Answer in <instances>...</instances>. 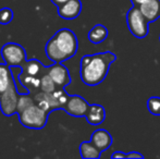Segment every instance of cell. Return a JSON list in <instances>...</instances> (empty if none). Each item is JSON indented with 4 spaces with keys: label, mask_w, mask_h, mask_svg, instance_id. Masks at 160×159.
Here are the masks:
<instances>
[{
    "label": "cell",
    "mask_w": 160,
    "mask_h": 159,
    "mask_svg": "<svg viewBox=\"0 0 160 159\" xmlns=\"http://www.w3.org/2000/svg\"><path fill=\"white\" fill-rule=\"evenodd\" d=\"M117 56L111 51L84 56L80 62V77L82 82L88 86H96L106 79L111 64Z\"/></svg>",
    "instance_id": "1"
},
{
    "label": "cell",
    "mask_w": 160,
    "mask_h": 159,
    "mask_svg": "<svg viewBox=\"0 0 160 159\" xmlns=\"http://www.w3.org/2000/svg\"><path fill=\"white\" fill-rule=\"evenodd\" d=\"M78 48V37L69 28H61L47 42L45 52L53 63H61L76 55Z\"/></svg>",
    "instance_id": "2"
},
{
    "label": "cell",
    "mask_w": 160,
    "mask_h": 159,
    "mask_svg": "<svg viewBox=\"0 0 160 159\" xmlns=\"http://www.w3.org/2000/svg\"><path fill=\"white\" fill-rule=\"evenodd\" d=\"M17 115L19 116V121L23 127L40 130L46 125L49 112L34 100L30 93H25L20 94Z\"/></svg>",
    "instance_id": "3"
},
{
    "label": "cell",
    "mask_w": 160,
    "mask_h": 159,
    "mask_svg": "<svg viewBox=\"0 0 160 159\" xmlns=\"http://www.w3.org/2000/svg\"><path fill=\"white\" fill-rule=\"evenodd\" d=\"M20 93L12 74V68L0 63V110L6 117L17 113Z\"/></svg>",
    "instance_id": "4"
},
{
    "label": "cell",
    "mask_w": 160,
    "mask_h": 159,
    "mask_svg": "<svg viewBox=\"0 0 160 159\" xmlns=\"http://www.w3.org/2000/svg\"><path fill=\"white\" fill-rule=\"evenodd\" d=\"M30 94L32 95L34 100L49 113L58 109H63V106L70 96L67 94L64 88L57 89L51 93L38 89V91L30 92Z\"/></svg>",
    "instance_id": "5"
},
{
    "label": "cell",
    "mask_w": 160,
    "mask_h": 159,
    "mask_svg": "<svg viewBox=\"0 0 160 159\" xmlns=\"http://www.w3.org/2000/svg\"><path fill=\"white\" fill-rule=\"evenodd\" d=\"M127 23L131 34L136 38L143 39L148 35V20L144 17L139 7L133 6L128 11L127 14Z\"/></svg>",
    "instance_id": "6"
},
{
    "label": "cell",
    "mask_w": 160,
    "mask_h": 159,
    "mask_svg": "<svg viewBox=\"0 0 160 159\" xmlns=\"http://www.w3.org/2000/svg\"><path fill=\"white\" fill-rule=\"evenodd\" d=\"M1 57L9 67L22 68L26 61V50L17 42H7L1 48Z\"/></svg>",
    "instance_id": "7"
},
{
    "label": "cell",
    "mask_w": 160,
    "mask_h": 159,
    "mask_svg": "<svg viewBox=\"0 0 160 159\" xmlns=\"http://www.w3.org/2000/svg\"><path fill=\"white\" fill-rule=\"evenodd\" d=\"M88 107L89 104L82 96L70 95L67 102H65V105L63 106V110L68 115L72 116V117L81 118V117H85Z\"/></svg>",
    "instance_id": "8"
},
{
    "label": "cell",
    "mask_w": 160,
    "mask_h": 159,
    "mask_svg": "<svg viewBox=\"0 0 160 159\" xmlns=\"http://www.w3.org/2000/svg\"><path fill=\"white\" fill-rule=\"evenodd\" d=\"M48 74L53 80L58 88H65L71 83L70 72L67 68L61 63H52L49 67Z\"/></svg>",
    "instance_id": "9"
},
{
    "label": "cell",
    "mask_w": 160,
    "mask_h": 159,
    "mask_svg": "<svg viewBox=\"0 0 160 159\" xmlns=\"http://www.w3.org/2000/svg\"><path fill=\"white\" fill-rule=\"evenodd\" d=\"M49 67H45L39 60L37 59H31L26 60L25 63L22 66L21 73L18 77H32L42 79L44 74L48 72Z\"/></svg>",
    "instance_id": "10"
},
{
    "label": "cell",
    "mask_w": 160,
    "mask_h": 159,
    "mask_svg": "<svg viewBox=\"0 0 160 159\" xmlns=\"http://www.w3.org/2000/svg\"><path fill=\"white\" fill-rule=\"evenodd\" d=\"M82 11L81 0H69L62 6L58 7V14L64 20H74Z\"/></svg>",
    "instance_id": "11"
},
{
    "label": "cell",
    "mask_w": 160,
    "mask_h": 159,
    "mask_svg": "<svg viewBox=\"0 0 160 159\" xmlns=\"http://www.w3.org/2000/svg\"><path fill=\"white\" fill-rule=\"evenodd\" d=\"M91 142L101 152H105L111 146L112 136L107 130L98 129L93 132L91 137Z\"/></svg>",
    "instance_id": "12"
},
{
    "label": "cell",
    "mask_w": 160,
    "mask_h": 159,
    "mask_svg": "<svg viewBox=\"0 0 160 159\" xmlns=\"http://www.w3.org/2000/svg\"><path fill=\"white\" fill-rule=\"evenodd\" d=\"M139 9L149 23L160 17V0H148L141 4Z\"/></svg>",
    "instance_id": "13"
},
{
    "label": "cell",
    "mask_w": 160,
    "mask_h": 159,
    "mask_svg": "<svg viewBox=\"0 0 160 159\" xmlns=\"http://www.w3.org/2000/svg\"><path fill=\"white\" fill-rule=\"evenodd\" d=\"M85 118L91 125H99L106 119V110L101 105H89Z\"/></svg>",
    "instance_id": "14"
},
{
    "label": "cell",
    "mask_w": 160,
    "mask_h": 159,
    "mask_svg": "<svg viewBox=\"0 0 160 159\" xmlns=\"http://www.w3.org/2000/svg\"><path fill=\"white\" fill-rule=\"evenodd\" d=\"M101 153L92 142H83L80 145V154L84 159H98Z\"/></svg>",
    "instance_id": "15"
},
{
    "label": "cell",
    "mask_w": 160,
    "mask_h": 159,
    "mask_svg": "<svg viewBox=\"0 0 160 159\" xmlns=\"http://www.w3.org/2000/svg\"><path fill=\"white\" fill-rule=\"evenodd\" d=\"M108 30L102 24H96L88 32V39L93 44H100L108 37Z\"/></svg>",
    "instance_id": "16"
},
{
    "label": "cell",
    "mask_w": 160,
    "mask_h": 159,
    "mask_svg": "<svg viewBox=\"0 0 160 159\" xmlns=\"http://www.w3.org/2000/svg\"><path fill=\"white\" fill-rule=\"evenodd\" d=\"M147 109L152 115L160 117V97H150L147 100Z\"/></svg>",
    "instance_id": "17"
},
{
    "label": "cell",
    "mask_w": 160,
    "mask_h": 159,
    "mask_svg": "<svg viewBox=\"0 0 160 159\" xmlns=\"http://www.w3.org/2000/svg\"><path fill=\"white\" fill-rule=\"evenodd\" d=\"M13 20V11L10 8H4L0 9V24L2 25H7Z\"/></svg>",
    "instance_id": "18"
},
{
    "label": "cell",
    "mask_w": 160,
    "mask_h": 159,
    "mask_svg": "<svg viewBox=\"0 0 160 159\" xmlns=\"http://www.w3.org/2000/svg\"><path fill=\"white\" fill-rule=\"evenodd\" d=\"M127 158H136V159H143L144 158V155H142L141 153H138V152H131V153H128L127 154Z\"/></svg>",
    "instance_id": "19"
},
{
    "label": "cell",
    "mask_w": 160,
    "mask_h": 159,
    "mask_svg": "<svg viewBox=\"0 0 160 159\" xmlns=\"http://www.w3.org/2000/svg\"><path fill=\"white\" fill-rule=\"evenodd\" d=\"M112 159H119V158H127V154L123 152H114L111 155Z\"/></svg>",
    "instance_id": "20"
},
{
    "label": "cell",
    "mask_w": 160,
    "mask_h": 159,
    "mask_svg": "<svg viewBox=\"0 0 160 159\" xmlns=\"http://www.w3.org/2000/svg\"><path fill=\"white\" fill-rule=\"evenodd\" d=\"M51 2H52L53 4H55L56 7H60V6H62L63 3H65L67 1H69V0H50Z\"/></svg>",
    "instance_id": "21"
},
{
    "label": "cell",
    "mask_w": 160,
    "mask_h": 159,
    "mask_svg": "<svg viewBox=\"0 0 160 159\" xmlns=\"http://www.w3.org/2000/svg\"><path fill=\"white\" fill-rule=\"evenodd\" d=\"M146 1H148V0H131L133 6H136V7H139L141 4H143Z\"/></svg>",
    "instance_id": "22"
}]
</instances>
